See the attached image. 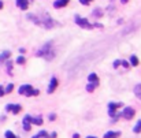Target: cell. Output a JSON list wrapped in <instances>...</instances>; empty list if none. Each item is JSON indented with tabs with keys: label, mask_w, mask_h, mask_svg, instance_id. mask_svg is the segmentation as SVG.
I'll list each match as a JSON object with an SVG mask.
<instances>
[{
	"label": "cell",
	"mask_w": 141,
	"mask_h": 138,
	"mask_svg": "<svg viewBox=\"0 0 141 138\" xmlns=\"http://www.w3.org/2000/svg\"><path fill=\"white\" fill-rule=\"evenodd\" d=\"M88 79H89L90 84H99V78L97 75L95 74V72H92V74H89V77H88Z\"/></svg>",
	"instance_id": "7c38bea8"
},
{
	"label": "cell",
	"mask_w": 141,
	"mask_h": 138,
	"mask_svg": "<svg viewBox=\"0 0 141 138\" xmlns=\"http://www.w3.org/2000/svg\"><path fill=\"white\" fill-rule=\"evenodd\" d=\"M4 94H6V93H4V89H3L2 86H0V97H3Z\"/></svg>",
	"instance_id": "4316f807"
},
{
	"label": "cell",
	"mask_w": 141,
	"mask_h": 138,
	"mask_svg": "<svg viewBox=\"0 0 141 138\" xmlns=\"http://www.w3.org/2000/svg\"><path fill=\"white\" fill-rule=\"evenodd\" d=\"M121 2L123 3V4H125V3H127V0H121Z\"/></svg>",
	"instance_id": "d6a6232c"
},
{
	"label": "cell",
	"mask_w": 141,
	"mask_h": 138,
	"mask_svg": "<svg viewBox=\"0 0 141 138\" xmlns=\"http://www.w3.org/2000/svg\"><path fill=\"white\" fill-rule=\"evenodd\" d=\"M0 8H3V2L0 0Z\"/></svg>",
	"instance_id": "1f68e13d"
},
{
	"label": "cell",
	"mask_w": 141,
	"mask_h": 138,
	"mask_svg": "<svg viewBox=\"0 0 141 138\" xmlns=\"http://www.w3.org/2000/svg\"><path fill=\"white\" fill-rule=\"evenodd\" d=\"M6 110H7V111H13L14 114H18V112H21L22 107L18 105V104H8L7 107H6Z\"/></svg>",
	"instance_id": "8992f818"
},
{
	"label": "cell",
	"mask_w": 141,
	"mask_h": 138,
	"mask_svg": "<svg viewBox=\"0 0 141 138\" xmlns=\"http://www.w3.org/2000/svg\"><path fill=\"white\" fill-rule=\"evenodd\" d=\"M112 66L115 67V68H116L118 66H121V60H115V62H114V64H112Z\"/></svg>",
	"instance_id": "484cf974"
},
{
	"label": "cell",
	"mask_w": 141,
	"mask_h": 138,
	"mask_svg": "<svg viewBox=\"0 0 141 138\" xmlns=\"http://www.w3.org/2000/svg\"><path fill=\"white\" fill-rule=\"evenodd\" d=\"M17 63H18V64H23V63H25V58H23V56H19L18 59H17Z\"/></svg>",
	"instance_id": "603a6c76"
},
{
	"label": "cell",
	"mask_w": 141,
	"mask_h": 138,
	"mask_svg": "<svg viewBox=\"0 0 141 138\" xmlns=\"http://www.w3.org/2000/svg\"><path fill=\"white\" fill-rule=\"evenodd\" d=\"M18 92H19V94H23V96H37L40 93L39 90L33 89L30 85H22Z\"/></svg>",
	"instance_id": "7a4b0ae2"
},
{
	"label": "cell",
	"mask_w": 141,
	"mask_h": 138,
	"mask_svg": "<svg viewBox=\"0 0 141 138\" xmlns=\"http://www.w3.org/2000/svg\"><path fill=\"white\" fill-rule=\"evenodd\" d=\"M75 22H77V25H80L81 28H84V29H92L93 28V25H90L89 22H88V19H85V18H81V16H75Z\"/></svg>",
	"instance_id": "3957f363"
},
{
	"label": "cell",
	"mask_w": 141,
	"mask_h": 138,
	"mask_svg": "<svg viewBox=\"0 0 141 138\" xmlns=\"http://www.w3.org/2000/svg\"><path fill=\"white\" fill-rule=\"evenodd\" d=\"M17 6H18L21 10H26L29 6V0H17Z\"/></svg>",
	"instance_id": "9c48e42d"
},
{
	"label": "cell",
	"mask_w": 141,
	"mask_h": 138,
	"mask_svg": "<svg viewBox=\"0 0 141 138\" xmlns=\"http://www.w3.org/2000/svg\"><path fill=\"white\" fill-rule=\"evenodd\" d=\"M55 118H56V115H55V114H52V115H49V120H55Z\"/></svg>",
	"instance_id": "f1b7e54d"
},
{
	"label": "cell",
	"mask_w": 141,
	"mask_h": 138,
	"mask_svg": "<svg viewBox=\"0 0 141 138\" xmlns=\"http://www.w3.org/2000/svg\"><path fill=\"white\" fill-rule=\"evenodd\" d=\"M7 72L10 75H13V63L11 62H7Z\"/></svg>",
	"instance_id": "e0dca14e"
},
{
	"label": "cell",
	"mask_w": 141,
	"mask_h": 138,
	"mask_svg": "<svg viewBox=\"0 0 141 138\" xmlns=\"http://www.w3.org/2000/svg\"><path fill=\"white\" fill-rule=\"evenodd\" d=\"M69 4V0H56L54 3V7L55 8H62V7H66Z\"/></svg>",
	"instance_id": "ba28073f"
},
{
	"label": "cell",
	"mask_w": 141,
	"mask_h": 138,
	"mask_svg": "<svg viewBox=\"0 0 141 138\" xmlns=\"http://www.w3.org/2000/svg\"><path fill=\"white\" fill-rule=\"evenodd\" d=\"M56 86H58V79L54 77V78L51 79V82H49V86H48V93H52L55 89H56Z\"/></svg>",
	"instance_id": "52a82bcc"
},
{
	"label": "cell",
	"mask_w": 141,
	"mask_h": 138,
	"mask_svg": "<svg viewBox=\"0 0 141 138\" xmlns=\"http://www.w3.org/2000/svg\"><path fill=\"white\" fill-rule=\"evenodd\" d=\"M86 138H96V137H92V136H89V137H86Z\"/></svg>",
	"instance_id": "836d02e7"
},
{
	"label": "cell",
	"mask_w": 141,
	"mask_h": 138,
	"mask_svg": "<svg viewBox=\"0 0 141 138\" xmlns=\"http://www.w3.org/2000/svg\"><path fill=\"white\" fill-rule=\"evenodd\" d=\"M23 123H29V124H30L32 123V116H25V118H23Z\"/></svg>",
	"instance_id": "7402d4cb"
},
{
	"label": "cell",
	"mask_w": 141,
	"mask_h": 138,
	"mask_svg": "<svg viewBox=\"0 0 141 138\" xmlns=\"http://www.w3.org/2000/svg\"><path fill=\"white\" fill-rule=\"evenodd\" d=\"M6 138H17V136L13 133V131L8 130V131H6Z\"/></svg>",
	"instance_id": "44dd1931"
},
{
	"label": "cell",
	"mask_w": 141,
	"mask_h": 138,
	"mask_svg": "<svg viewBox=\"0 0 141 138\" xmlns=\"http://www.w3.org/2000/svg\"><path fill=\"white\" fill-rule=\"evenodd\" d=\"M51 51H52V42H47L45 45L37 52V56H43V58H45L47 60H49V59L54 58V52H51Z\"/></svg>",
	"instance_id": "6da1fadb"
},
{
	"label": "cell",
	"mask_w": 141,
	"mask_h": 138,
	"mask_svg": "<svg viewBox=\"0 0 141 138\" xmlns=\"http://www.w3.org/2000/svg\"><path fill=\"white\" fill-rule=\"evenodd\" d=\"M11 56V52L10 51H4L2 55H0V63H3V62H6L8 59V58Z\"/></svg>",
	"instance_id": "8fae6325"
},
{
	"label": "cell",
	"mask_w": 141,
	"mask_h": 138,
	"mask_svg": "<svg viewBox=\"0 0 141 138\" xmlns=\"http://www.w3.org/2000/svg\"><path fill=\"white\" fill-rule=\"evenodd\" d=\"M121 64H122L123 67H126V68L129 67V62H126V60H121Z\"/></svg>",
	"instance_id": "d4e9b609"
},
{
	"label": "cell",
	"mask_w": 141,
	"mask_h": 138,
	"mask_svg": "<svg viewBox=\"0 0 141 138\" xmlns=\"http://www.w3.org/2000/svg\"><path fill=\"white\" fill-rule=\"evenodd\" d=\"M130 63L133 64V66H137V64H138V59H137V56H134L133 55V56L130 58Z\"/></svg>",
	"instance_id": "ffe728a7"
},
{
	"label": "cell",
	"mask_w": 141,
	"mask_h": 138,
	"mask_svg": "<svg viewBox=\"0 0 141 138\" xmlns=\"http://www.w3.org/2000/svg\"><path fill=\"white\" fill-rule=\"evenodd\" d=\"M122 102H110V104H108V108H110V111H108V112H110V115L111 116H115V110L116 108H119V107H122Z\"/></svg>",
	"instance_id": "5b68a950"
},
{
	"label": "cell",
	"mask_w": 141,
	"mask_h": 138,
	"mask_svg": "<svg viewBox=\"0 0 141 138\" xmlns=\"http://www.w3.org/2000/svg\"><path fill=\"white\" fill-rule=\"evenodd\" d=\"M93 14H95V15H101V11H93Z\"/></svg>",
	"instance_id": "f546056e"
},
{
	"label": "cell",
	"mask_w": 141,
	"mask_h": 138,
	"mask_svg": "<svg viewBox=\"0 0 141 138\" xmlns=\"http://www.w3.org/2000/svg\"><path fill=\"white\" fill-rule=\"evenodd\" d=\"M23 130L29 131V130H30V124H29V123H23Z\"/></svg>",
	"instance_id": "cb8c5ba5"
},
{
	"label": "cell",
	"mask_w": 141,
	"mask_h": 138,
	"mask_svg": "<svg viewBox=\"0 0 141 138\" xmlns=\"http://www.w3.org/2000/svg\"><path fill=\"white\" fill-rule=\"evenodd\" d=\"M134 115H136V111H134L133 108L127 107V108H125V110H123V112H122L121 116H123L125 119H131Z\"/></svg>",
	"instance_id": "277c9868"
},
{
	"label": "cell",
	"mask_w": 141,
	"mask_h": 138,
	"mask_svg": "<svg viewBox=\"0 0 141 138\" xmlns=\"http://www.w3.org/2000/svg\"><path fill=\"white\" fill-rule=\"evenodd\" d=\"M90 0H80V3H82V4H89Z\"/></svg>",
	"instance_id": "83f0119b"
},
{
	"label": "cell",
	"mask_w": 141,
	"mask_h": 138,
	"mask_svg": "<svg viewBox=\"0 0 141 138\" xmlns=\"http://www.w3.org/2000/svg\"><path fill=\"white\" fill-rule=\"evenodd\" d=\"M32 138H49V136H48V133H47V131H40L39 134H36V136L34 137H32Z\"/></svg>",
	"instance_id": "4fadbf2b"
},
{
	"label": "cell",
	"mask_w": 141,
	"mask_h": 138,
	"mask_svg": "<svg viewBox=\"0 0 141 138\" xmlns=\"http://www.w3.org/2000/svg\"><path fill=\"white\" fill-rule=\"evenodd\" d=\"M119 136H121L119 131H107L104 134V138H118Z\"/></svg>",
	"instance_id": "30bf717a"
},
{
	"label": "cell",
	"mask_w": 141,
	"mask_h": 138,
	"mask_svg": "<svg viewBox=\"0 0 141 138\" xmlns=\"http://www.w3.org/2000/svg\"><path fill=\"white\" fill-rule=\"evenodd\" d=\"M134 94H136L137 97L141 100V84H138L136 88H134Z\"/></svg>",
	"instance_id": "5bb4252c"
},
{
	"label": "cell",
	"mask_w": 141,
	"mask_h": 138,
	"mask_svg": "<svg viewBox=\"0 0 141 138\" xmlns=\"http://www.w3.org/2000/svg\"><path fill=\"white\" fill-rule=\"evenodd\" d=\"M13 89H14V85L13 84H8L7 88L4 89V93H11V92H13Z\"/></svg>",
	"instance_id": "d6986e66"
},
{
	"label": "cell",
	"mask_w": 141,
	"mask_h": 138,
	"mask_svg": "<svg viewBox=\"0 0 141 138\" xmlns=\"http://www.w3.org/2000/svg\"><path fill=\"white\" fill-rule=\"evenodd\" d=\"M73 138H80V136H78V134H77V133H75V134H74V136H73Z\"/></svg>",
	"instance_id": "4dcf8cb0"
},
{
	"label": "cell",
	"mask_w": 141,
	"mask_h": 138,
	"mask_svg": "<svg viewBox=\"0 0 141 138\" xmlns=\"http://www.w3.org/2000/svg\"><path fill=\"white\" fill-rule=\"evenodd\" d=\"M133 131H134V133H140V131H141V120L137 122V124H136V127L133 128Z\"/></svg>",
	"instance_id": "ac0fdd59"
},
{
	"label": "cell",
	"mask_w": 141,
	"mask_h": 138,
	"mask_svg": "<svg viewBox=\"0 0 141 138\" xmlns=\"http://www.w3.org/2000/svg\"><path fill=\"white\" fill-rule=\"evenodd\" d=\"M97 85L99 84H89L86 86V90H88V92H93V90H95V88H97Z\"/></svg>",
	"instance_id": "2e32d148"
},
{
	"label": "cell",
	"mask_w": 141,
	"mask_h": 138,
	"mask_svg": "<svg viewBox=\"0 0 141 138\" xmlns=\"http://www.w3.org/2000/svg\"><path fill=\"white\" fill-rule=\"evenodd\" d=\"M32 123H33V124L40 126V124H43V119H41V118H33V116H32Z\"/></svg>",
	"instance_id": "9a60e30c"
}]
</instances>
